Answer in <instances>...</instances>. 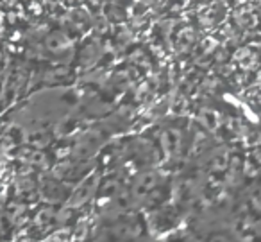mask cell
I'll use <instances>...</instances> for the list:
<instances>
[{"instance_id": "cell-8", "label": "cell", "mask_w": 261, "mask_h": 242, "mask_svg": "<svg viewBox=\"0 0 261 242\" xmlns=\"http://www.w3.org/2000/svg\"><path fill=\"white\" fill-rule=\"evenodd\" d=\"M202 122L206 124L207 127H215L217 120H215V113L211 112V109H204L202 112Z\"/></svg>"}, {"instance_id": "cell-1", "label": "cell", "mask_w": 261, "mask_h": 242, "mask_svg": "<svg viewBox=\"0 0 261 242\" xmlns=\"http://www.w3.org/2000/svg\"><path fill=\"white\" fill-rule=\"evenodd\" d=\"M98 188V174L93 172L91 176H88L83 183H79L75 187V190L68 195L66 199V205L72 206V208H77V206H83L84 203H88L91 197L95 195Z\"/></svg>"}, {"instance_id": "cell-3", "label": "cell", "mask_w": 261, "mask_h": 242, "mask_svg": "<svg viewBox=\"0 0 261 242\" xmlns=\"http://www.w3.org/2000/svg\"><path fill=\"white\" fill-rule=\"evenodd\" d=\"M181 145H182V135L175 127H168V129H165L160 135V147L167 158L177 156L179 151H181Z\"/></svg>"}, {"instance_id": "cell-4", "label": "cell", "mask_w": 261, "mask_h": 242, "mask_svg": "<svg viewBox=\"0 0 261 242\" xmlns=\"http://www.w3.org/2000/svg\"><path fill=\"white\" fill-rule=\"evenodd\" d=\"M41 195H43L48 203H58L66 197L65 188H63V185L58 183V181H43V185H41Z\"/></svg>"}, {"instance_id": "cell-2", "label": "cell", "mask_w": 261, "mask_h": 242, "mask_svg": "<svg viewBox=\"0 0 261 242\" xmlns=\"http://www.w3.org/2000/svg\"><path fill=\"white\" fill-rule=\"evenodd\" d=\"M160 185V176L154 170H145V172L138 174L136 180L133 181V188H130V197L136 201L149 197Z\"/></svg>"}, {"instance_id": "cell-6", "label": "cell", "mask_w": 261, "mask_h": 242, "mask_svg": "<svg viewBox=\"0 0 261 242\" xmlns=\"http://www.w3.org/2000/svg\"><path fill=\"white\" fill-rule=\"evenodd\" d=\"M27 162H29L31 165H38V167H45V165H47L45 155H43V152H40V151H31Z\"/></svg>"}, {"instance_id": "cell-9", "label": "cell", "mask_w": 261, "mask_h": 242, "mask_svg": "<svg viewBox=\"0 0 261 242\" xmlns=\"http://www.w3.org/2000/svg\"><path fill=\"white\" fill-rule=\"evenodd\" d=\"M206 242H234L232 240L229 235H225V233H213V235H210L207 237V240Z\"/></svg>"}, {"instance_id": "cell-7", "label": "cell", "mask_w": 261, "mask_h": 242, "mask_svg": "<svg viewBox=\"0 0 261 242\" xmlns=\"http://www.w3.org/2000/svg\"><path fill=\"white\" fill-rule=\"evenodd\" d=\"M52 219H54V213H52V210H40L36 215V223L41 226H47L48 223H52Z\"/></svg>"}, {"instance_id": "cell-5", "label": "cell", "mask_w": 261, "mask_h": 242, "mask_svg": "<svg viewBox=\"0 0 261 242\" xmlns=\"http://www.w3.org/2000/svg\"><path fill=\"white\" fill-rule=\"evenodd\" d=\"M68 45H70L68 38H66L65 34H61V33H54L52 36H48V40H47V47L50 49L52 52L63 51V49H66Z\"/></svg>"}]
</instances>
